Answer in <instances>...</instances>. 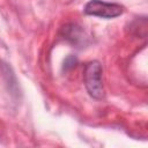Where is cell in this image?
Instances as JSON below:
<instances>
[{
    "label": "cell",
    "instance_id": "3957f363",
    "mask_svg": "<svg viewBox=\"0 0 148 148\" xmlns=\"http://www.w3.org/2000/svg\"><path fill=\"white\" fill-rule=\"evenodd\" d=\"M61 35L64 36V38H66L68 42H71L74 45H82L84 44V40H86L82 28L74 23L66 24L61 29Z\"/></svg>",
    "mask_w": 148,
    "mask_h": 148
},
{
    "label": "cell",
    "instance_id": "277c9868",
    "mask_svg": "<svg viewBox=\"0 0 148 148\" xmlns=\"http://www.w3.org/2000/svg\"><path fill=\"white\" fill-rule=\"evenodd\" d=\"M76 64H77V59H76V57H74V56H68L66 59H65V61H64V69H72V68H74L75 66H76Z\"/></svg>",
    "mask_w": 148,
    "mask_h": 148
},
{
    "label": "cell",
    "instance_id": "6da1fadb",
    "mask_svg": "<svg viewBox=\"0 0 148 148\" xmlns=\"http://www.w3.org/2000/svg\"><path fill=\"white\" fill-rule=\"evenodd\" d=\"M103 68L99 61L94 60L86 65L83 71V81L88 94L95 99H102L105 96L103 86Z\"/></svg>",
    "mask_w": 148,
    "mask_h": 148
},
{
    "label": "cell",
    "instance_id": "7a4b0ae2",
    "mask_svg": "<svg viewBox=\"0 0 148 148\" xmlns=\"http://www.w3.org/2000/svg\"><path fill=\"white\" fill-rule=\"evenodd\" d=\"M84 14L98 16L102 18H113L125 12V7L116 2H105L102 0H90L86 3Z\"/></svg>",
    "mask_w": 148,
    "mask_h": 148
}]
</instances>
